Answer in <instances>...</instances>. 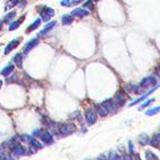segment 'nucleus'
Listing matches in <instances>:
<instances>
[{"label":"nucleus","mask_w":160,"mask_h":160,"mask_svg":"<svg viewBox=\"0 0 160 160\" xmlns=\"http://www.w3.org/2000/svg\"><path fill=\"white\" fill-rule=\"evenodd\" d=\"M113 109V106H112V101L111 100H108V101H104V102H102L101 104L97 105V111H98V114L100 116H102V117H104L109 114V112L110 110Z\"/></svg>","instance_id":"nucleus-1"},{"label":"nucleus","mask_w":160,"mask_h":160,"mask_svg":"<svg viewBox=\"0 0 160 160\" xmlns=\"http://www.w3.org/2000/svg\"><path fill=\"white\" fill-rule=\"evenodd\" d=\"M76 132V126L74 124H64L59 127V133L61 135H69Z\"/></svg>","instance_id":"nucleus-2"},{"label":"nucleus","mask_w":160,"mask_h":160,"mask_svg":"<svg viewBox=\"0 0 160 160\" xmlns=\"http://www.w3.org/2000/svg\"><path fill=\"white\" fill-rule=\"evenodd\" d=\"M54 14H55V11H54L53 9H50V8H44L43 11L41 12L42 20H43L44 22H48L50 19L54 17Z\"/></svg>","instance_id":"nucleus-3"},{"label":"nucleus","mask_w":160,"mask_h":160,"mask_svg":"<svg viewBox=\"0 0 160 160\" xmlns=\"http://www.w3.org/2000/svg\"><path fill=\"white\" fill-rule=\"evenodd\" d=\"M125 100H126V97H125V94H124V93L116 94L115 98H114V100L112 101V106H113V109L118 108V106H121L122 104H124Z\"/></svg>","instance_id":"nucleus-4"},{"label":"nucleus","mask_w":160,"mask_h":160,"mask_svg":"<svg viewBox=\"0 0 160 160\" xmlns=\"http://www.w3.org/2000/svg\"><path fill=\"white\" fill-rule=\"evenodd\" d=\"M97 117H98V115L92 109L87 110V112H86V120H87V123L89 125H93L94 123L97 122Z\"/></svg>","instance_id":"nucleus-5"},{"label":"nucleus","mask_w":160,"mask_h":160,"mask_svg":"<svg viewBox=\"0 0 160 160\" xmlns=\"http://www.w3.org/2000/svg\"><path fill=\"white\" fill-rule=\"evenodd\" d=\"M156 82H157L156 78L153 77V76H149V77L144 78L143 80H142V82H140V87H142V88H147V87H150V86H154V84H156Z\"/></svg>","instance_id":"nucleus-6"},{"label":"nucleus","mask_w":160,"mask_h":160,"mask_svg":"<svg viewBox=\"0 0 160 160\" xmlns=\"http://www.w3.org/2000/svg\"><path fill=\"white\" fill-rule=\"evenodd\" d=\"M12 154L14 155L16 157H21L23 155H27L28 153L25 151V149L23 148L21 145H16L14 147H12Z\"/></svg>","instance_id":"nucleus-7"},{"label":"nucleus","mask_w":160,"mask_h":160,"mask_svg":"<svg viewBox=\"0 0 160 160\" xmlns=\"http://www.w3.org/2000/svg\"><path fill=\"white\" fill-rule=\"evenodd\" d=\"M39 44V39H31L29 43H27V45H25V47H24V50H23V52L27 54V53H29L31 50H33L34 47L36 46V45Z\"/></svg>","instance_id":"nucleus-8"},{"label":"nucleus","mask_w":160,"mask_h":160,"mask_svg":"<svg viewBox=\"0 0 160 160\" xmlns=\"http://www.w3.org/2000/svg\"><path fill=\"white\" fill-rule=\"evenodd\" d=\"M88 14H89V11L84 10V9H80V8L75 9L74 11H71V16L78 17V18H84V17H87Z\"/></svg>","instance_id":"nucleus-9"},{"label":"nucleus","mask_w":160,"mask_h":160,"mask_svg":"<svg viewBox=\"0 0 160 160\" xmlns=\"http://www.w3.org/2000/svg\"><path fill=\"white\" fill-rule=\"evenodd\" d=\"M19 44H20V39H13V41H11V42L8 44V46L6 47V50H5V54L10 53V52H11L12 50H14V48H16Z\"/></svg>","instance_id":"nucleus-10"},{"label":"nucleus","mask_w":160,"mask_h":160,"mask_svg":"<svg viewBox=\"0 0 160 160\" xmlns=\"http://www.w3.org/2000/svg\"><path fill=\"white\" fill-rule=\"evenodd\" d=\"M149 144L153 146V147H159L160 145V134H155L153 137L149 139Z\"/></svg>","instance_id":"nucleus-11"},{"label":"nucleus","mask_w":160,"mask_h":160,"mask_svg":"<svg viewBox=\"0 0 160 160\" xmlns=\"http://www.w3.org/2000/svg\"><path fill=\"white\" fill-rule=\"evenodd\" d=\"M41 139L46 144H52L54 142V139H53V136L50 135L48 132H43L41 134Z\"/></svg>","instance_id":"nucleus-12"},{"label":"nucleus","mask_w":160,"mask_h":160,"mask_svg":"<svg viewBox=\"0 0 160 160\" xmlns=\"http://www.w3.org/2000/svg\"><path fill=\"white\" fill-rule=\"evenodd\" d=\"M56 24H57V23H56V21L50 22V23H48V24H47V25H46V27L44 28V30H42V31L39 32V36H42V35H44V34H47V33H48V32L50 31V30H52V29H54V27H55Z\"/></svg>","instance_id":"nucleus-13"},{"label":"nucleus","mask_w":160,"mask_h":160,"mask_svg":"<svg viewBox=\"0 0 160 160\" xmlns=\"http://www.w3.org/2000/svg\"><path fill=\"white\" fill-rule=\"evenodd\" d=\"M158 88V86H156V87H155L154 89H151V90H150V91H148V92H147V93H145L144 94V95H142V97H140V98H139V99H137V100H135V101H133L132 103H131V106H132V105H135V104H137L138 102H140V101H144V100H145V98H146V97H147V95H149V94L150 93H153V92H154L155 90H156V89Z\"/></svg>","instance_id":"nucleus-14"},{"label":"nucleus","mask_w":160,"mask_h":160,"mask_svg":"<svg viewBox=\"0 0 160 160\" xmlns=\"http://www.w3.org/2000/svg\"><path fill=\"white\" fill-rule=\"evenodd\" d=\"M13 70H14V66H13V65H8L6 68H3V69L1 70L0 74H1L2 76H9L10 74L13 72Z\"/></svg>","instance_id":"nucleus-15"},{"label":"nucleus","mask_w":160,"mask_h":160,"mask_svg":"<svg viewBox=\"0 0 160 160\" xmlns=\"http://www.w3.org/2000/svg\"><path fill=\"white\" fill-rule=\"evenodd\" d=\"M125 90H126L127 92H131V93H139V90L140 89H138L137 86H135V84H132V83H129V84H127L126 87H125Z\"/></svg>","instance_id":"nucleus-16"},{"label":"nucleus","mask_w":160,"mask_h":160,"mask_svg":"<svg viewBox=\"0 0 160 160\" xmlns=\"http://www.w3.org/2000/svg\"><path fill=\"white\" fill-rule=\"evenodd\" d=\"M160 112V106H156V108H153V109H150L146 112V115L147 116H153L155 114H157V113H159Z\"/></svg>","instance_id":"nucleus-17"},{"label":"nucleus","mask_w":160,"mask_h":160,"mask_svg":"<svg viewBox=\"0 0 160 160\" xmlns=\"http://www.w3.org/2000/svg\"><path fill=\"white\" fill-rule=\"evenodd\" d=\"M74 20H72L71 16H64V17L61 18V23L64 24V25H68V24H70Z\"/></svg>","instance_id":"nucleus-18"},{"label":"nucleus","mask_w":160,"mask_h":160,"mask_svg":"<svg viewBox=\"0 0 160 160\" xmlns=\"http://www.w3.org/2000/svg\"><path fill=\"white\" fill-rule=\"evenodd\" d=\"M41 21H42V19H36L35 21H34L31 25H30V28H29V31H34L36 28H39V24H41Z\"/></svg>","instance_id":"nucleus-19"},{"label":"nucleus","mask_w":160,"mask_h":160,"mask_svg":"<svg viewBox=\"0 0 160 160\" xmlns=\"http://www.w3.org/2000/svg\"><path fill=\"white\" fill-rule=\"evenodd\" d=\"M138 140H139V143H140V145H146V144L149 143V137L147 136V135H140L139 137H138Z\"/></svg>","instance_id":"nucleus-20"},{"label":"nucleus","mask_w":160,"mask_h":160,"mask_svg":"<svg viewBox=\"0 0 160 160\" xmlns=\"http://www.w3.org/2000/svg\"><path fill=\"white\" fill-rule=\"evenodd\" d=\"M18 2H19V0H9L6 5V10H9V9H11L12 7L17 6Z\"/></svg>","instance_id":"nucleus-21"},{"label":"nucleus","mask_w":160,"mask_h":160,"mask_svg":"<svg viewBox=\"0 0 160 160\" xmlns=\"http://www.w3.org/2000/svg\"><path fill=\"white\" fill-rule=\"evenodd\" d=\"M22 23V21H14V22L10 23V25H9V30L10 31H14L16 29H18L20 27V24Z\"/></svg>","instance_id":"nucleus-22"},{"label":"nucleus","mask_w":160,"mask_h":160,"mask_svg":"<svg viewBox=\"0 0 160 160\" xmlns=\"http://www.w3.org/2000/svg\"><path fill=\"white\" fill-rule=\"evenodd\" d=\"M30 144H31V146H33L34 148L36 149H42L43 148V145L42 144H39V142H37V140H35V139H32L31 142H30Z\"/></svg>","instance_id":"nucleus-23"},{"label":"nucleus","mask_w":160,"mask_h":160,"mask_svg":"<svg viewBox=\"0 0 160 160\" xmlns=\"http://www.w3.org/2000/svg\"><path fill=\"white\" fill-rule=\"evenodd\" d=\"M14 63L19 67L22 66V54H17L16 55V57H14Z\"/></svg>","instance_id":"nucleus-24"},{"label":"nucleus","mask_w":160,"mask_h":160,"mask_svg":"<svg viewBox=\"0 0 160 160\" xmlns=\"http://www.w3.org/2000/svg\"><path fill=\"white\" fill-rule=\"evenodd\" d=\"M16 14H17V12H16V11H12L11 13H8L6 17H5V19H3V20H5L6 22H9L10 20H12L13 18L16 17Z\"/></svg>","instance_id":"nucleus-25"},{"label":"nucleus","mask_w":160,"mask_h":160,"mask_svg":"<svg viewBox=\"0 0 160 160\" xmlns=\"http://www.w3.org/2000/svg\"><path fill=\"white\" fill-rule=\"evenodd\" d=\"M84 8H87L89 9V11H91V10H93V2H92V0H88V1H86L84 2V5H83Z\"/></svg>","instance_id":"nucleus-26"},{"label":"nucleus","mask_w":160,"mask_h":160,"mask_svg":"<svg viewBox=\"0 0 160 160\" xmlns=\"http://www.w3.org/2000/svg\"><path fill=\"white\" fill-rule=\"evenodd\" d=\"M154 101H155V99H150V100H148V101H146V102H144L143 104L138 108V110H143V109H145L146 106H148V105L150 104V103H153Z\"/></svg>","instance_id":"nucleus-27"},{"label":"nucleus","mask_w":160,"mask_h":160,"mask_svg":"<svg viewBox=\"0 0 160 160\" xmlns=\"http://www.w3.org/2000/svg\"><path fill=\"white\" fill-rule=\"evenodd\" d=\"M20 138H21V140H24V142H29V143H30V142H31V140L33 139V138L31 137V136H29V135H21V136H20Z\"/></svg>","instance_id":"nucleus-28"},{"label":"nucleus","mask_w":160,"mask_h":160,"mask_svg":"<svg viewBox=\"0 0 160 160\" xmlns=\"http://www.w3.org/2000/svg\"><path fill=\"white\" fill-rule=\"evenodd\" d=\"M61 5L64 7H70L72 5V1H70V0H63L61 2Z\"/></svg>","instance_id":"nucleus-29"},{"label":"nucleus","mask_w":160,"mask_h":160,"mask_svg":"<svg viewBox=\"0 0 160 160\" xmlns=\"http://www.w3.org/2000/svg\"><path fill=\"white\" fill-rule=\"evenodd\" d=\"M146 158H147V159H149V158H154V159H157V156H155L154 154H151V153L147 151V153H146Z\"/></svg>","instance_id":"nucleus-30"},{"label":"nucleus","mask_w":160,"mask_h":160,"mask_svg":"<svg viewBox=\"0 0 160 160\" xmlns=\"http://www.w3.org/2000/svg\"><path fill=\"white\" fill-rule=\"evenodd\" d=\"M128 146H129V153H131V154H134V145H133L132 142L128 143Z\"/></svg>","instance_id":"nucleus-31"},{"label":"nucleus","mask_w":160,"mask_h":160,"mask_svg":"<svg viewBox=\"0 0 160 160\" xmlns=\"http://www.w3.org/2000/svg\"><path fill=\"white\" fill-rule=\"evenodd\" d=\"M110 158H112V159H114V158L118 159V158H120V156H118L117 154H114V153H112V154L110 155Z\"/></svg>","instance_id":"nucleus-32"},{"label":"nucleus","mask_w":160,"mask_h":160,"mask_svg":"<svg viewBox=\"0 0 160 160\" xmlns=\"http://www.w3.org/2000/svg\"><path fill=\"white\" fill-rule=\"evenodd\" d=\"M2 154H3V147L0 146V158H2Z\"/></svg>","instance_id":"nucleus-33"},{"label":"nucleus","mask_w":160,"mask_h":160,"mask_svg":"<svg viewBox=\"0 0 160 160\" xmlns=\"http://www.w3.org/2000/svg\"><path fill=\"white\" fill-rule=\"evenodd\" d=\"M1 86H2V81L0 80V89H1Z\"/></svg>","instance_id":"nucleus-34"},{"label":"nucleus","mask_w":160,"mask_h":160,"mask_svg":"<svg viewBox=\"0 0 160 160\" xmlns=\"http://www.w3.org/2000/svg\"><path fill=\"white\" fill-rule=\"evenodd\" d=\"M2 28V22H1V21H0V29Z\"/></svg>","instance_id":"nucleus-35"},{"label":"nucleus","mask_w":160,"mask_h":160,"mask_svg":"<svg viewBox=\"0 0 160 160\" xmlns=\"http://www.w3.org/2000/svg\"><path fill=\"white\" fill-rule=\"evenodd\" d=\"M158 70H159V72H160V65H159V67H158Z\"/></svg>","instance_id":"nucleus-36"},{"label":"nucleus","mask_w":160,"mask_h":160,"mask_svg":"<svg viewBox=\"0 0 160 160\" xmlns=\"http://www.w3.org/2000/svg\"><path fill=\"white\" fill-rule=\"evenodd\" d=\"M95 1H98V0H95Z\"/></svg>","instance_id":"nucleus-37"}]
</instances>
